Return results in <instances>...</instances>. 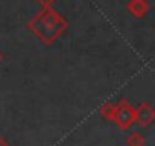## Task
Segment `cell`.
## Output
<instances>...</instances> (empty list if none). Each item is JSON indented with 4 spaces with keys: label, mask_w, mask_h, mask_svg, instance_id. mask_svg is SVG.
Wrapping results in <instances>:
<instances>
[{
    "label": "cell",
    "mask_w": 155,
    "mask_h": 146,
    "mask_svg": "<svg viewBox=\"0 0 155 146\" xmlns=\"http://www.w3.org/2000/svg\"><path fill=\"white\" fill-rule=\"evenodd\" d=\"M26 28L41 43L46 46H53L68 29V20L53 8H41L26 23Z\"/></svg>",
    "instance_id": "cell-1"
},
{
    "label": "cell",
    "mask_w": 155,
    "mask_h": 146,
    "mask_svg": "<svg viewBox=\"0 0 155 146\" xmlns=\"http://www.w3.org/2000/svg\"><path fill=\"white\" fill-rule=\"evenodd\" d=\"M135 120H137V117H135V108H134L126 99H120V101L116 104L113 122L119 126V129L128 131L129 128L134 126Z\"/></svg>",
    "instance_id": "cell-2"
},
{
    "label": "cell",
    "mask_w": 155,
    "mask_h": 146,
    "mask_svg": "<svg viewBox=\"0 0 155 146\" xmlns=\"http://www.w3.org/2000/svg\"><path fill=\"white\" fill-rule=\"evenodd\" d=\"M135 123H138L141 128H146L155 120V110L150 107L149 102H141L135 108Z\"/></svg>",
    "instance_id": "cell-3"
},
{
    "label": "cell",
    "mask_w": 155,
    "mask_h": 146,
    "mask_svg": "<svg viewBox=\"0 0 155 146\" xmlns=\"http://www.w3.org/2000/svg\"><path fill=\"white\" fill-rule=\"evenodd\" d=\"M126 9L128 12L135 17V18H144L149 11H150V6L147 3V0H129L128 5H126Z\"/></svg>",
    "instance_id": "cell-4"
},
{
    "label": "cell",
    "mask_w": 155,
    "mask_h": 146,
    "mask_svg": "<svg viewBox=\"0 0 155 146\" xmlns=\"http://www.w3.org/2000/svg\"><path fill=\"white\" fill-rule=\"evenodd\" d=\"M126 144L128 146H143L144 144V137L140 131H134L128 135L126 138Z\"/></svg>",
    "instance_id": "cell-5"
},
{
    "label": "cell",
    "mask_w": 155,
    "mask_h": 146,
    "mask_svg": "<svg viewBox=\"0 0 155 146\" xmlns=\"http://www.w3.org/2000/svg\"><path fill=\"white\" fill-rule=\"evenodd\" d=\"M114 110H116V104H111V102H107L102 108H101V116L105 119V120H110L113 122V117H114Z\"/></svg>",
    "instance_id": "cell-6"
},
{
    "label": "cell",
    "mask_w": 155,
    "mask_h": 146,
    "mask_svg": "<svg viewBox=\"0 0 155 146\" xmlns=\"http://www.w3.org/2000/svg\"><path fill=\"white\" fill-rule=\"evenodd\" d=\"M37 2L41 5V8H52L56 3V0H37Z\"/></svg>",
    "instance_id": "cell-7"
},
{
    "label": "cell",
    "mask_w": 155,
    "mask_h": 146,
    "mask_svg": "<svg viewBox=\"0 0 155 146\" xmlns=\"http://www.w3.org/2000/svg\"><path fill=\"white\" fill-rule=\"evenodd\" d=\"M0 146H9V144H8V141H6V138H5V137H2V135H0Z\"/></svg>",
    "instance_id": "cell-8"
},
{
    "label": "cell",
    "mask_w": 155,
    "mask_h": 146,
    "mask_svg": "<svg viewBox=\"0 0 155 146\" xmlns=\"http://www.w3.org/2000/svg\"><path fill=\"white\" fill-rule=\"evenodd\" d=\"M2 59H3V56H2V53H0V64H2Z\"/></svg>",
    "instance_id": "cell-9"
}]
</instances>
